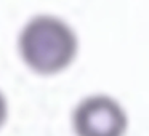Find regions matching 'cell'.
I'll use <instances>...</instances> for the list:
<instances>
[{
  "label": "cell",
  "mask_w": 149,
  "mask_h": 136,
  "mask_svg": "<svg viewBox=\"0 0 149 136\" xmlns=\"http://www.w3.org/2000/svg\"><path fill=\"white\" fill-rule=\"evenodd\" d=\"M24 64L40 75L66 71L79 53V37L64 19L39 15L26 23L18 39Z\"/></svg>",
  "instance_id": "obj_1"
},
{
  "label": "cell",
  "mask_w": 149,
  "mask_h": 136,
  "mask_svg": "<svg viewBox=\"0 0 149 136\" xmlns=\"http://www.w3.org/2000/svg\"><path fill=\"white\" fill-rule=\"evenodd\" d=\"M75 136H125L128 115L123 106L109 94H90L72 112Z\"/></svg>",
  "instance_id": "obj_2"
},
{
  "label": "cell",
  "mask_w": 149,
  "mask_h": 136,
  "mask_svg": "<svg viewBox=\"0 0 149 136\" xmlns=\"http://www.w3.org/2000/svg\"><path fill=\"white\" fill-rule=\"evenodd\" d=\"M7 114H8L7 99H5V96L2 94V91H0V128H2V125H3L5 120H7Z\"/></svg>",
  "instance_id": "obj_3"
}]
</instances>
